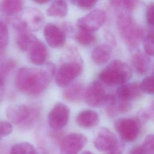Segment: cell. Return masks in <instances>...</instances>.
<instances>
[{
    "instance_id": "6da1fadb",
    "label": "cell",
    "mask_w": 154,
    "mask_h": 154,
    "mask_svg": "<svg viewBox=\"0 0 154 154\" xmlns=\"http://www.w3.org/2000/svg\"><path fill=\"white\" fill-rule=\"evenodd\" d=\"M55 66L47 63L42 69L22 67L19 69L15 77L16 87L28 95L37 96L48 86L55 73Z\"/></svg>"
},
{
    "instance_id": "7a4b0ae2",
    "label": "cell",
    "mask_w": 154,
    "mask_h": 154,
    "mask_svg": "<svg viewBox=\"0 0 154 154\" xmlns=\"http://www.w3.org/2000/svg\"><path fill=\"white\" fill-rule=\"evenodd\" d=\"M119 33L124 43L131 48H137L143 41L146 32L128 13H120L117 19Z\"/></svg>"
},
{
    "instance_id": "3957f363",
    "label": "cell",
    "mask_w": 154,
    "mask_h": 154,
    "mask_svg": "<svg viewBox=\"0 0 154 154\" xmlns=\"http://www.w3.org/2000/svg\"><path fill=\"white\" fill-rule=\"evenodd\" d=\"M69 60L64 62L60 66L55 76L56 84L61 87H67L81 75L83 66L82 60L78 50L73 47L67 49Z\"/></svg>"
},
{
    "instance_id": "277c9868",
    "label": "cell",
    "mask_w": 154,
    "mask_h": 154,
    "mask_svg": "<svg viewBox=\"0 0 154 154\" xmlns=\"http://www.w3.org/2000/svg\"><path fill=\"white\" fill-rule=\"evenodd\" d=\"M131 76L132 71L130 67L119 60L111 61L99 74V78L103 82L111 86L125 83Z\"/></svg>"
},
{
    "instance_id": "5b68a950",
    "label": "cell",
    "mask_w": 154,
    "mask_h": 154,
    "mask_svg": "<svg viewBox=\"0 0 154 154\" xmlns=\"http://www.w3.org/2000/svg\"><path fill=\"white\" fill-rule=\"evenodd\" d=\"M6 115L8 119L15 125L26 127L34 122L37 117L38 111L34 108L21 104L8 108Z\"/></svg>"
},
{
    "instance_id": "8992f818",
    "label": "cell",
    "mask_w": 154,
    "mask_h": 154,
    "mask_svg": "<svg viewBox=\"0 0 154 154\" xmlns=\"http://www.w3.org/2000/svg\"><path fill=\"white\" fill-rule=\"evenodd\" d=\"M95 147L100 151H110L117 154L122 150L123 145L118 143L116 135L106 128H101L94 140Z\"/></svg>"
},
{
    "instance_id": "52a82bcc",
    "label": "cell",
    "mask_w": 154,
    "mask_h": 154,
    "mask_svg": "<svg viewBox=\"0 0 154 154\" xmlns=\"http://www.w3.org/2000/svg\"><path fill=\"white\" fill-rule=\"evenodd\" d=\"M114 126L120 137L128 142L134 141L140 131V123L136 119L120 118L114 122Z\"/></svg>"
},
{
    "instance_id": "ba28073f",
    "label": "cell",
    "mask_w": 154,
    "mask_h": 154,
    "mask_svg": "<svg viewBox=\"0 0 154 154\" xmlns=\"http://www.w3.org/2000/svg\"><path fill=\"white\" fill-rule=\"evenodd\" d=\"M106 17V13L104 10L96 8L78 19L76 25L78 28L95 32L99 29L104 24Z\"/></svg>"
},
{
    "instance_id": "9c48e42d",
    "label": "cell",
    "mask_w": 154,
    "mask_h": 154,
    "mask_svg": "<svg viewBox=\"0 0 154 154\" xmlns=\"http://www.w3.org/2000/svg\"><path fill=\"white\" fill-rule=\"evenodd\" d=\"M20 19L31 32H35L43 27L45 17L39 10L29 7L21 11Z\"/></svg>"
},
{
    "instance_id": "30bf717a",
    "label": "cell",
    "mask_w": 154,
    "mask_h": 154,
    "mask_svg": "<svg viewBox=\"0 0 154 154\" xmlns=\"http://www.w3.org/2000/svg\"><path fill=\"white\" fill-rule=\"evenodd\" d=\"M69 114V108L67 105L61 102L57 103L48 114L49 126L55 130L64 128L67 124Z\"/></svg>"
},
{
    "instance_id": "8fae6325",
    "label": "cell",
    "mask_w": 154,
    "mask_h": 154,
    "mask_svg": "<svg viewBox=\"0 0 154 154\" xmlns=\"http://www.w3.org/2000/svg\"><path fill=\"white\" fill-rule=\"evenodd\" d=\"M87 139L80 133H71L66 135L60 144V154H78L85 146Z\"/></svg>"
},
{
    "instance_id": "7c38bea8",
    "label": "cell",
    "mask_w": 154,
    "mask_h": 154,
    "mask_svg": "<svg viewBox=\"0 0 154 154\" xmlns=\"http://www.w3.org/2000/svg\"><path fill=\"white\" fill-rule=\"evenodd\" d=\"M43 35L48 45L52 48L63 47L66 41V35L62 29L53 23H48L44 26Z\"/></svg>"
},
{
    "instance_id": "4fadbf2b",
    "label": "cell",
    "mask_w": 154,
    "mask_h": 154,
    "mask_svg": "<svg viewBox=\"0 0 154 154\" xmlns=\"http://www.w3.org/2000/svg\"><path fill=\"white\" fill-rule=\"evenodd\" d=\"M106 94L98 81L92 82L84 91V98L86 103L91 106H99L105 104Z\"/></svg>"
},
{
    "instance_id": "5bb4252c",
    "label": "cell",
    "mask_w": 154,
    "mask_h": 154,
    "mask_svg": "<svg viewBox=\"0 0 154 154\" xmlns=\"http://www.w3.org/2000/svg\"><path fill=\"white\" fill-rule=\"evenodd\" d=\"M28 52V58L34 64L43 65L48 60L49 52L47 46L38 38L34 42Z\"/></svg>"
},
{
    "instance_id": "9a60e30c",
    "label": "cell",
    "mask_w": 154,
    "mask_h": 154,
    "mask_svg": "<svg viewBox=\"0 0 154 154\" xmlns=\"http://www.w3.org/2000/svg\"><path fill=\"white\" fill-rule=\"evenodd\" d=\"M141 92L140 84L136 82L121 84L117 90L119 99L129 102L140 98Z\"/></svg>"
},
{
    "instance_id": "2e32d148",
    "label": "cell",
    "mask_w": 154,
    "mask_h": 154,
    "mask_svg": "<svg viewBox=\"0 0 154 154\" xmlns=\"http://www.w3.org/2000/svg\"><path fill=\"white\" fill-rule=\"evenodd\" d=\"M131 63L135 72L139 75H145L149 70L150 64V56L146 52L138 51L131 57Z\"/></svg>"
},
{
    "instance_id": "e0dca14e",
    "label": "cell",
    "mask_w": 154,
    "mask_h": 154,
    "mask_svg": "<svg viewBox=\"0 0 154 154\" xmlns=\"http://www.w3.org/2000/svg\"><path fill=\"white\" fill-rule=\"evenodd\" d=\"M76 122L79 126L88 128L97 126L100 122V118L96 111L86 109L81 111L77 115Z\"/></svg>"
},
{
    "instance_id": "ac0fdd59",
    "label": "cell",
    "mask_w": 154,
    "mask_h": 154,
    "mask_svg": "<svg viewBox=\"0 0 154 154\" xmlns=\"http://www.w3.org/2000/svg\"><path fill=\"white\" fill-rule=\"evenodd\" d=\"M112 53V48L105 44H100L92 50L91 53V58L94 64L97 65H102L107 63L111 57Z\"/></svg>"
},
{
    "instance_id": "d6986e66",
    "label": "cell",
    "mask_w": 154,
    "mask_h": 154,
    "mask_svg": "<svg viewBox=\"0 0 154 154\" xmlns=\"http://www.w3.org/2000/svg\"><path fill=\"white\" fill-rule=\"evenodd\" d=\"M16 32V41L18 48L22 51L29 50L37 38L28 30H22Z\"/></svg>"
},
{
    "instance_id": "ffe728a7",
    "label": "cell",
    "mask_w": 154,
    "mask_h": 154,
    "mask_svg": "<svg viewBox=\"0 0 154 154\" xmlns=\"http://www.w3.org/2000/svg\"><path fill=\"white\" fill-rule=\"evenodd\" d=\"M24 0H1L0 10L7 16H13L23 10Z\"/></svg>"
},
{
    "instance_id": "44dd1931",
    "label": "cell",
    "mask_w": 154,
    "mask_h": 154,
    "mask_svg": "<svg viewBox=\"0 0 154 154\" xmlns=\"http://www.w3.org/2000/svg\"><path fill=\"white\" fill-rule=\"evenodd\" d=\"M64 91L63 97L70 102H78L82 99L84 94V87L81 83H75L69 85Z\"/></svg>"
},
{
    "instance_id": "7402d4cb",
    "label": "cell",
    "mask_w": 154,
    "mask_h": 154,
    "mask_svg": "<svg viewBox=\"0 0 154 154\" xmlns=\"http://www.w3.org/2000/svg\"><path fill=\"white\" fill-rule=\"evenodd\" d=\"M68 13V5L64 0H55L47 8L46 14L52 17L63 18Z\"/></svg>"
},
{
    "instance_id": "603a6c76",
    "label": "cell",
    "mask_w": 154,
    "mask_h": 154,
    "mask_svg": "<svg viewBox=\"0 0 154 154\" xmlns=\"http://www.w3.org/2000/svg\"><path fill=\"white\" fill-rule=\"evenodd\" d=\"M108 2L114 10L126 13L133 11L140 4V0H108Z\"/></svg>"
},
{
    "instance_id": "cb8c5ba5",
    "label": "cell",
    "mask_w": 154,
    "mask_h": 154,
    "mask_svg": "<svg viewBox=\"0 0 154 154\" xmlns=\"http://www.w3.org/2000/svg\"><path fill=\"white\" fill-rule=\"evenodd\" d=\"M75 38L79 44L83 46L90 45L96 40L94 32L80 28H78V30L75 34Z\"/></svg>"
},
{
    "instance_id": "d4e9b609",
    "label": "cell",
    "mask_w": 154,
    "mask_h": 154,
    "mask_svg": "<svg viewBox=\"0 0 154 154\" xmlns=\"http://www.w3.org/2000/svg\"><path fill=\"white\" fill-rule=\"evenodd\" d=\"M10 154H38L34 147L27 142L15 144L11 149Z\"/></svg>"
},
{
    "instance_id": "484cf974",
    "label": "cell",
    "mask_w": 154,
    "mask_h": 154,
    "mask_svg": "<svg viewBox=\"0 0 154 154\" xmlns=\"http://www.w3.org/2000/svg\"><path fill=\"white\" fill-rule=\"evenodd\" d=\"M143 42L145 52L149 56H153L154 54L153 27H150L146 32Z\"/></svg>"
},
{
    "instance_id": "4316f807",
    "label": "cell",
    "mask_w": 154,
    "mask_h": 154,
    "mask_svg": "<svg viewBox=\"0 0 154 154\" xmlns=\"http://www.w3.org/2000/svg\"><path fill=\"white\" fill-rule=\"evenodd\" d=\"M140 86L142 91L147 94H153L154 92L153 76L150 75L144 78L141 82Z\"/></svg>"
},
{
    "instance_id": "83f0119b",
    "label": "cell",
    "mask_w": 154,
    "mask_h": 154,
    "mask_svg": "<svg viewBox=\"0 0 154 154\" xmlns=\"http://www.w3.org/2000/svg\"><path fill=\"white\" fill-rule=\"evenodd\" d=\"M9 32L7 25L0 20V50L4 49L8 44Z\"/></svg>"
},
{
    "instance_id": "f1b7e54d",
    "label": "cell",
    "mask_w": 154,
    "mask_h": 154,
    "mask_svg": "<svg viewBox=\"0 0 154 154\" xmlns=\"http://www.w3.org/2000/svg\"><path fill=\"white\" fill-rule=\"evenodd\" d=\"M99 0H73L74 4L83 10H90L93 8Z\"/></svg>"
},
{
    "instance_id": "f546056e",
    "label": "cell",
    "mask_w": 154,
    "mask_h": 154,
    "mask_svg": "<svg viewBox=\"0 0 154 154\" xmlns=\"http://www.w3.org/2000/svg\"><path fill=\"white\" fill-rule=\"evenodd\" d=\"M153 143L154 140L153 134H150L147 135L142 145L146 154H154Z\"/></svg>"
},
{
    "instance_id": "4dcf8cb0",
    "label": "cell",
    "mask_w": 154,
    "mask_h": 154,
    "mask_svg": "<svg viewBox=\"0 0 154 154\" xmlns=\"http://www.w3.org/2000/svg\"><path fill=\"white\" fill-rule=\"evenodd\" d=\"M13 131V127L10 123L6 121L0 122V136L1 137L10 135Z\"/></svg>"
},
{
    "instance_id": "1f68e13d",
    "label": "cell",
    "mask_w": 154,
    "mask_h": 154,
    "mask_svg": "<svg viewBox=\"0 0 154 154\" xmlns=\"http://www.w3.org/2000/svg\"><path fill=\"white\" fill-rule=\"evenodd\" d=\"M16 66V62L13 60H9L0 67V75L4 77Z\"/></svg>"
},
{
    "instance_id": "d6a6232c",
    "label": "cell",
    "mask_w": 154,
    "mask_h": 154,
    "mask_svg": "<svg viewBox=\"0 0 154 154\" xmlns=\"http://www.w3.org/2000/svg\"><path fill=\"white\" fill-rule=\"evenodd\" d=\"M146 18L147 23L150 27L153 25V3L150 2L146 8Z\"/></svg>"
},
{
    "instance_id": "836d02e7",
    "label": "cell",
    "mask_w": 154,
    "mask_h": 154,
    "mask_svg": "<svg viewBox=\"0 0 154 154\" xmlns=\"http://www.w3.org/2000/svg\"><path fill=\"white\" fill-rule=\"evenodd\" d=\"M104 38L106 41V44L110 46L111 48L116 45V39L114 34L109 31L106 30L103 33Z\"/></svg>"
},
{
    "instance_id": "e575fe53",
    "label": "cell",
    "mask_w": 154,
    "mask_h": 154,
    "mask_svg": "<svg viewBox=\"0 0 154 154\" xmlns=\"http://www.w3.org/2000/svg\"><path fill=\"white\" fill-rule=\"evenodd\" d=\"M63 32L65 33L66 37L67 35H71L74 32V29L73 25L68 22H64L61 23V26H60Z\"/></svg>"
},
{
    "instance_id": "d590c367",
    "label": "cell",
    "mask_w": 154,
    "mask_h": 154,
    "mask_svg": "<svg viewBox=\"0 0 154 154\" xmlns=\"http://www.w3.org/2000/svg\"><path fill=\"white\" fill-rule=\"evenodd\" d=\"M128 154H146L142 146H137L133 147Z\"/></svg>"
},
{
    "instance_id": "8d00e7d4",
    "label": "cell",
    "mask_w": 154,
    "mask_h": 154,
    "mask_svg": "<svg viewBox=\"0 0 154 154\" xmlns=\"http://www.w3.org/2000/svg\"><path fill=\"white\" fill-rule=\"evenodd\" d=\"M32 1L38 4H46V3L49 2L51 0H32Z\"/></svg>"
},
{
    "instance_id": "74e56055",
    "label": "cell",
    "mask_w": 154,
    "mask_h": 154,
    "mask_svg": "<svg viewBox=\"0 0 154 154\" xmlns=\"http://www.w3.org/2000/svg\"><path fill=\"white\" fill-rule=\"evenodd\" d=\"M4 82H5L4 77L1 76V75H0V88H1L4 85Z\"/></svg>"
},
{
    "instance_id": "f35d334b",
    "label": "cell",
    "mask_w": 154,
    "mask_h": 154,
    "mask_svg": "<svg viewBox=\"0 0 154 154\" xmlns=\"http://www.w3.org/2000/svg\"><path fill=\"white\" fill-rule=\"evenodd\" d=\"M82 154H94V153H93L92 152H91L90 151H85V152H83Z\"/></svg>"
},
{
    "instance_id": "ab89813d",
    "label": "cell",
    "mask_w": 154,
    "mask_h": 154,
    "mask_svg": "<svg viewBox=\"0 0 154 154\" xmlns=\"http://www.w3.org/2000/svg\"><path fill=\"white\" fill-rule=\"evenodd\" d=\"M1 136H0V139H1Z\"/></svg>"
},
{
    "instance_id": "60d3db41",
    "label": "cell",
    "mask_w": 154,
    "mask_h": 154,
    "mask_svg": "<svg viewBox=\"0 0 154 154\" xmlns=\"http://www.w3.org/2000/svg\"><path fill=\"white\" fill-rule=\"evenodd\" d=\"M111 154H114V153H111Z\"/></svg>"
}]
</instances>
